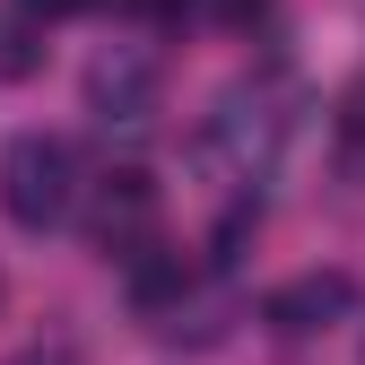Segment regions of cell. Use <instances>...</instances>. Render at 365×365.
I'll list each match as a JSON object with an SVG mask.
<instances>
[{
  "label": "cell",
  "mask_w": 365,
  "mask_h": 365,
  "mask_svg": "<svg viewBox=\"0 0 365 365\" xmlns=\"http://www.w3.org/2000/svg\"><path fill=\"white\" fill-rule=\"evenodd\" d=\"M287 148V87L279 78H252V87H226L209 130H200V157L226 174V182H261Z\"/></svg>",
  "instance_id": "1"
},
{
  "label": "cell",
  "mask_w": 365,
  "mask_h": 365,
  "mask_svg": "<svg viewBox=\"0 0 365 365\" xmlns=\"http://www.w3.org/2000/svg\"><path fill=\"white\" fill-rule=\"evenodd\" d=\"M78 200V157L70 140H53V130H18L9 157H0V209H9V226H26V235H43V226H61Z\"/></svg>",
  "instance_id": "2"
},
{
  "label": "cell",
  "mask_w": 365,
  "mask_h": 365,
  "mask_svg": "<svg viewBox=\"0 0 365 365\" xmlns=\"http://www.w3.org/2000/svg\"><path fill=\"white\" fill-rule=\"evenodd\" d=\"M87 113H96L105 130H148L157 122V61L148 53H130V43H113V53L87 61Z\"/></svg>",
  "instance_id": "3"
},
{
  "label": "cell",
  "mask_w": 365,
  "mask_h": 365,
  "mask_svg": "<svg viewBox=\"0 0 365 365\" xmlns=\"http://www.w3.org/2000/svg\"><path fill=\"white\" fill-rule=\"evenodd\" d=\"M157 182L140 174V165H122V174H105L96 182V209H87V235H96L105 252H122V261H140L157 235Z\"/></svg>",
  "instance_id": "4"
},
{
  "label": "cell",
  "mask_w": 365,
  "mask_h": 365,
  "mask_svg": "<svg viewBox=\"0 0 365 365\" xmlns=\"http://www.w3.org/2000/svg\"><path fill=\"white\" fill-rule=\"evenodd\" d=\"M348 304H356V279H348V269H304V279L269 287L261 322H269V331H287V339H313V331H331Z\"/></svg>",
  "instance_id": "5"
},
{
  "label": "cell",
  "mask_w": 365,
  "mask_h": 365,
  "mask_svg": "<svg viewBox=\"0 0 365 365\" xmlns=\"http://www.w3.org/2000/svg\"><path fill=\"white\" fill-rule=\"evenodd\" d=\"M182 287H192V261H182V252L148 244L140 261H130V304H140V313H157V304H165V296H182Z\"/></svg>",
  "instance_id": "6"
},
{
  "label": "cell",
  "mask_w": 365,
  "mask_h": 365,
  "mask_svg": "<svg viewBox=\"0 0 365 365\" xmlns=\"http://www.w3.org/2000/svg\"><path fill=\"white\" fill-rule=\"evenodd\" d=\"M339 148H348V165L365 174V87L348 96V113H339Z\"/></svg>",
  "instance_id": "7"
},
{
  "label": "cell",
  "mask_w": 365,
  "mask_h": 365,
  "mask_svg": "<svg viewBox=\"0 0 365 365\" xmlns=\"http://www.w3.org/2000/svg\"><path fill=\"white\" fill-rule=\"evenodd\" d=\"M18 70H35V43L18 26H0V78H18Z\"/></svg>",
  "instance_id": "8"
},
{
  "label": "cell",
  "mask_w": 365,
  "mask_h": 365,
  "mask_svg": "<svg viewBox=\"0 0 365 365\" xmlns=\"http://www.w3.org/2000/svg\"><path fill=\"white\" fill-rule=\"evenodd\" d=\"M209 9H217V18H226V26H252V18H261V9H269V0H209Z\"/></svg>",
  "instance_id": "9"
},
{
  "label": "cell",
  "mask_w": 365,
  "mask_h": 365,
  "mask_svg": "<svg viewBox=\"0 0 365 365\" xmlns=\"http://www.w3.org/2000/svg\"><path fill=\"white\" fill-rule=\"evenodd\" d=\"M18 9H26V18H78L87 0H18Z\"/></svg>",
  "instance_id": "10"
},
{
  "label": "cell",
  "mask_w": 365,
  "mask_h": 365,
  "mask_svg": "<svg viewBox=\"0 0 365 365\" xmlns=\"http://www.w3.org/2000/svg\"><path fill=\"white\" fill-rule=\"evenodd\" d=\"M113 9H140V18H165L174 0H113Z\"/></svg>",
  "instance_id": "11"
},
{
  "label": "cell",
  "mask_w": 365,
  "mask_h": 365,
  "mask_svg": "<svg viewBox=\"0 0 365 365\" xmlns=\"http://www.w3.org/2000/svg\"><path fill=\"white\" fill-rule=\"evenodd\" d=\"M18 365H70V356H61V348H26Z\"/></svg>",
  "instance_id": "12"
}]
</instances>
